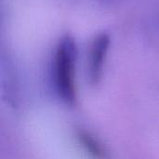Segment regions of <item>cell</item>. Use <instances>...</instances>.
Returning <instances> with one entry per match:
<instances>
[{
    "instance_id": "obj_3",
    "label": "cell",
    "mask_w": 159,
    "mask_h": 159,
    "mask_svg": "<svg viewBox=\"0 0 159 159\" xmlns=\"http://www.w3.org/2000/svg\"><path fill=\"white\" fill-rule=\"evenodd\" d=\"M77 137L80 141V143L83 145L86 151L89 152V154H90V156L98 159H102L103 157L105 158V154L102 150V145L89 133L80 131Z\"/></svg>"
},
{
    "instance_id": "obj_1",
    "label": "cell",
    "mask_w": 159,
    "mask_h": 159,
    "mask_svg": "<svg viewBox=\"0 0 159 159\" xmlns=\"http://www.w3.org/2000/svg\"><path fill=\"white\" fill-rule=\"evenodd\" d=\"M76 45L70 35L63 36L59 42L53 61V87L58 98L66 105L74 106L77 101L75 84Z\"/></svg>"
},
{
    "instance_id": "obj_2",
    "label": "cell",
    "mask_w": 159,
    "mask_h": 159,
    "mask_svg": "<svg viewBox=\"0 0 159 159\" xmlns=\"http://www.w3.org/2000/svg\"><path fill=\"white\" fill-rule=\"evenodd\" d=\"M109 46L110 36L107 34L97 35L91 43L88 63V74L91 84H98L102 78Z\"/></svg>"
}]
</instances>
